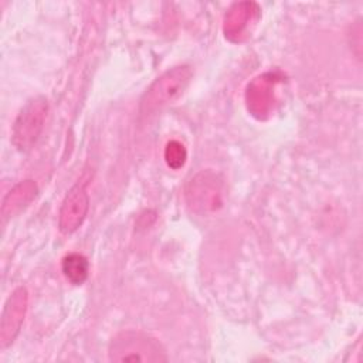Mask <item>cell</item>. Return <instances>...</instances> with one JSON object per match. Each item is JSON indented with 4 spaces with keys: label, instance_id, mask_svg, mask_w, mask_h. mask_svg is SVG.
Listing matches in <instances>:
<instances>
[{
    "label": "cell",
    "instance_id": "obj_1",
    "mask_svg": "<svg viewBox=\"0 0 363 363\" xmlns=\"http://www.w3.org/2000/svg\"><path fill=\"white\" fill-rule=\"evenodd\" d=\"M191 77L193 69L187 64L176 65L164 71L143 94L140 99V113H153L177 101L189 86Z\"/></svg>",
    "mask_w": 363,
    "mask_h": 363
},
{
    "label": "cell",
    "instance_id": "obj_2",
    "mask_svg": "<svg viewBox=\"0 0 363 363\" xmlns=\"http://www.w3.org/2000/svg\"><path fill=\"white\" fill-rule=\"evenodd\" d=\"M111 362H166V350L160 342L143 332L126 330L116 335L108 349Z\"/></svg>",
    "mask_w": 363,
    "mask_h": 363
},
{
    "label": "cell",
    "instance_id": "obj_3",
    "mask_svg": "<svg viewBox=\"0 0 363 363\" xmlns=\"http://www.w3.org/2000/svg\"><path fill=\"white\" fill-rule=\"evenodd\" d=\"M224 182L211 169L193 174L184 187V200L191 213L210 214L223 206Z\"/></svg>",
    "mask_w": 363,
    "mask_h": 363
},
{
    "label": "cell",
    "instance_id": "obj_4",
    "mask_svg": "<svg viewBox=\"0 0 363 363\" xmlns=\"http://www.w3.org/2000/svg\"><path fill=\"white\" fill-rule=\"evenodd\" d=\"M48 113V102L44 96L28 99L20 109L11 130V143L20 152H28L38 140Z\"/></svg>",
    "mask_w": 363,
    "mask_h": 363
},
{
    "label": "cell",
    "instance_id": "obj_5",
    "mask_svg": "<svg viewBox=\"0 0 363 363\" xmlns=\"http://www.w3.org/2000/svg\"><path fill=\"white\" fill-rule=\"evenodd\" d=\"M282 78V74L269 71L257 75L248 82L245 88V105L254 118L264 121L272 115L278 102L277 86Z\"/></svg>",
    "mask_w": 363,
    "mask_h": 363
},
{
    "label": "cell",
    "instance_id": "obj_6",
    "mask_svg": "<svg viewBox=\"0 0 363 363\" xmlns=\"http://www.w3.org/2000/svg\"><path fill=\"white\" fill-rule=\"evenodd\" d=\"M28 305V292L24 286H17L7 298L0 319V347H9L20 333Z\"/></svg>",
    "mask_w": 363,
    "mask_h": 363
},
{
    "label": "cell",
    "instance_id": "obj_7",
    "mask_svg": "<svg viewBox=\"0 0 363 363\" xmlns=\"http://www.w3.org/2000/svg\"><path fill=\"white\" fill-rule=\"evenodd\" d=\"M259 7L254 1L234 3L224 16L223 31L231 43H241L251 35L259 18Z\"/></svg>",
    "mask_w": 363,
    "mask_h": 363
},
{
    "label": "cell",
    "instance_id": "obj_8",
    "mask_svg": "<svg viewBox=\"0 0 363 363\" xmlns=\"http://www.w3.org/2000/svg\"><path fill=\"white\" fill-rule=\"evenodd\" d=\"M89 210V196L84 184H74L65 194L60 213H58V227L64 234H72L77 231L84 220L86 218Z\"/></svg>",
    "mask_w": 363,
    "mask_h": 363
},
{
    "label": "cell",
    "instance_id": "obj_9",
    "mask_svg": "<svg viewBox=\"0 0 363 363\" xmlns=\"http://www.w3.org/2000/svg\"><path fill=\"white\" fill-rule=\"evenodd\" d=\"M38 193V187L34 180H23L17 183L9 193L4 196L1 203V217L3 221H7L23 210H26L30 203L35 199Z\"/></svg>",
    "mask_w": 363,
    "mask_h": 363
},
{
    "label": "cell",
    "instance_id": "obj_10",
    "mask_svg": "<svg viewBox=\"0 0 363 363\" xmlns=\"http://www.w3.org/2000/svg\"><path fill=\"white\" fill-rule=\"evenodd\" d=\"M61 271L72 285H81L89 275V262L79 252H69L61 261Z\"/></svg>",
    "mask_w": 363,
    "mask_h": 363
},
{
    "label": "cell",
    "instance_id": "obj_11",
    "mask_svg": "<svg viewBox=\"0 0 363 363\" xmlns=\"http://www.w3.org/2000/svg\"><path fill=\"white\" fill-rule=\"evenodd\" d=\"M186 159H187V150H186L184 145L180 140L172 139L166 143L164 160H166V164L170 169L179 170L180 167L184 166Z\"/></svg>",
    "mask_w": 363,
    "mask_h": 363
}]
</instances>
